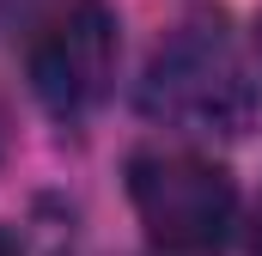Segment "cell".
<instances>
[{
  "mask_svg": "<svg viewBox=\"0 0 262 256\" xmlns=\"http://www.w3.org/2000/svg\"><path fill=\"white\" fill-rule=\"evenodd\" d=\"M128 201L165 256H220L238 220V189L226 165L201 153H134L128 159Z\"/></svg>",
  "mask_w": 262,
  "mask_h": 256,
  "instance_id": "cell-1",
  "label": "cell"
},
{
  "mask_svg": "<svg viewBox=\"0 0 262 256\" xmlns=\"http://www.w3.org/2000/svg\"><path fill=\"white\" fill-rule=\"evenodd\" d=\"M146 110L189 134H238L256 110V92L232 43L213 25H189L171 49H159V61L146 73Z\"/></svg>",
  "mask_w": 262,
  "mask_h": 256,
  "instance_id": "cell-2",
  "label": "cell"
},
{
  "mask_svg": "<svg viewBox=\"0 0 262 256\" xmlns=\"http://www.w3.org/2000/svg\"><path fill=\"white\" fill-rule=\"evenodd\" d=\"M116 73V18L104 0H67L31 37V92L55 110L79 116L104 98Z\"/></svg>",
  "mask_w": 262,
  "mask_h": 256,
  "instance_id": "cell-3",
  "label": "cell"
},
{
  "mask_svg": "<svg viewBox=\"0 0 262 256\" xmlns=\"http://www.w3.org/2000/svg\"><path fill=\"white\" fill-rule=\"evenodd\" d=\"M250 244H256V256H262V207H256V232H250Z\"/></svg>",
  "mask_w": 262,
  "mask_h": 256,
  "instance_id": "cell-4",
  "label": "cell"
},
{
  "mask_svg": "<svg viewBox=\"0 0 262 256\" xmlns=\"http://www.w3.org/2000/svg\"><path fill=\"white\" fill-rule=\"evenodd\" d=\"M0 256H12V238H6V232H0Z\"/></svg>",
  "mask_w": 262,
  "mask_h": 256,
  "instance_id": "cell-5",
  "label": "cell"
},
{
  "mask_svg": "<svg viewBox=\"0 0 262 256\" xmlns=\"http://www.w3.org/2000/svg\"><path fill=\"white\" fill-rule=\"evenodd\" d=\"M256 55H262V18H256Z\"/></svg>",
  "mask_w": 262,
  "mask_h": 256,
  "instance_id": "cell-6",
  "label": "cell"
}]
</instances>
